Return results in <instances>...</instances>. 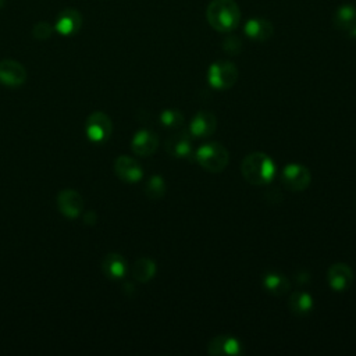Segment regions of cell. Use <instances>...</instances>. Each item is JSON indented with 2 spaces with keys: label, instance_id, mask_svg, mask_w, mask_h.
Masks as SVG:
<instances>
[{
  "label": "cell",
  "instance_id": "6da1fadb",
  "mask_svg": "<svg viewBox=\"0 0 356 356\" xmlns=\"http://www.w3.org/2000/svg\"><path fill=\"white\" fill-rule=\"evenodd\" d=\"M241 172L246 182L252 185H267L275 175V163L263 152H252L243 157Z\"/></svg>",
  "mask_w": 356,
  "mask_h": 356
},
{
  "label": "cell",
  "instance_id": "7a4b0ae2",
  "mask_svg": "<svg viewBox=\"0 0 356 356\" xmlns=\"http://www.w3.org/2000/svg\"><path fill=\"white\" fill-rule=\"evenodd\" d=\"M210 26L218 32L234 31L241 21V10L234 0H211L206 8Z\"/></svg>",
  "mask_w": 356,
  "mask_h": 356
},
{
  "label": "cell",
  "instance_id": "3957f363",
  "mask_svg": "<svg viewBox=\"0 0 356 356\" xmlns=\"http://www.w3.org/2000/svg\"><path fill=\"white\" fill-rule=\"evenodd\" d=\"M195 160L209 172H221L229 161V153L224 145L218 142H209L195 150Z\"/></svg>",
  "mask_w": 356,
  "mask_h": 356
},
{
  "label": "cell",
  "instance_id": "277c9868",
  "mask_svg": "<svg viewBox=\"0 0 356 356\" xmlns=\"http://www.w3.org/2000/svg\"><path fill=\"white\" fill-rule=\"evenodd\" d=\"M238 81V68L228 60L214 61L207 70V82L218 90L229 89Z\"/></svg>",
  "mask_w": 356,
  "mask_h": 356
},
{
  "label": "cell",
  "instance_id": "5b68a950",
  "mask_svg": "<svg viewBox=\"0 0 356 356\" xmlns=\"http://www.w3.org/2000/svg\"><path fill=\"white\" fill-rule=\"evenodd\" d=\"M312 181V174L309 168L299 163H289L282 168L281 182L292 192H302L309 188Z\"/></svg>",
  "mask_w": 356,
  "mask_h": 356
},
{
  "label": "cell",
  "instance_id": "8992f818",
  "mask_svg": "<svg viewBox=\"0 0 356 356\" xmlns=\"http://www.w3.org/2000/svg\"><path fill=\"white\" fill-rule=\"evenodd\" d=\"M86 136L93 142H102L111 135L113 124L110 117L103 111H93L85 124Z\"/></svg>",
  "mask_w": 356,
  "mask_h": 356
},
{
  "label": "cell",
  "instance_id": "52a82bcc",
  "mask_svg": "<svg viewBox=\"0 0 356 356\" xmlns=\"http://www.w3.org/2000/svg\"><path fill=\"white\" fill-rule=\"evenodd\" d=\"M207 353L211 356H238L243 353V346L235 337L217 335L207 343Z\"/></svg>",
  "mask_w": 356,
  "mask_h": 356
},
{
  "label": "cell",
  "instance_id": "ba28073f",
  "mask_svg": "<svg viewBox=\"0 0 356 356\" xmlns=\"http://www.w3.org/2000/svg\"><path fill=\"white\" fill-rule=\"evenodd\" d=\"M327 282L335 292L346 291L353 282V271L346 263H334L327 271Z\"/></svg>",
  "mask_w": 356,
  "mask_h": 356
},
{
  "label": "cell",
  "instance_id": "9c48e42d",
  "mask_svg": "<svg viewBox=\"0 0 356 356\" xmlns=\"http://www.w3.org/2000/svg\"><path fill=\"white\" fill-rule=\"evenodd\" d=\"M57 207L68 218H75L83 210V197L74 189H63L57 195Z\"/></svg>",
  "mask_w": 356,
  "mask_h": 356
},
{
  "label": "cell",
  "instance_id": "30bf717a",
  "mask_svg": "<svg viewBox=\"0 0 356 356\" xmlns=\"http://www.w3.org/2000/svg\"><path fill=\"white\" fill-rule=\"evenodd\" d=\"M217 129V117L207 110L197 111L189 124V134L195 138H206L214 134Z\"/></svg>",
  "mask_w": 356,
  "mask_h": 356
},
{
  "label": "cell",
  "instance_id": "8fae6325",
  "mask_svg": "<svg viewBox=\"0 0 356 356\" xmlns=\"http://www.w3.org/2000/svg\"><path fill=\"white\" fill-rule=\"evenodd\" d=\"M114 171L120 179L129 184L138 182L143 177L140 164L129 156H118L114 161Z\"/></svg>",
  "mask_w": 356,
  "mask_h": 356
},
{
  "label": "cell",
  "instance_id": "7c38bea8",
  "mask_svg": "<svg viewBox=\"0 0 356 356\" xmlns=\"http://www.w3.org/2000/svg\"><path fill=\"white\" fill-rule=\"evenodd\" d=\"M26 79L24 65L15 60L6 58L0 61V82L6 86H19Z\"/></svg>",
  "mask_w": 356,
  "mask_h": 356
},
{
  "label": "cell",
  "instance_id": "4fadbf2b",
  "mask_svg": "<svg viewBox=\"0 0 356 356\" xmlns=\"http://www.w3.org/2000/svg\"><path fill=\"white\" fill-rule=\"evenodd\" d=\"M159 147V138L150 129L138 131L131 140V149L136 156H152Z\"/></svg>",
  "mask_w": 356,
  "mask_h": 356
},
{
  "label": "cell",
  "instance_id": "5bb4252c",
  "mask_svg": "<svg viewBox=\"0 0 356 356\" xmlns=\"http://www.w3.org/2000/svg\"><path fill=\"white\" fill-rule=\"evenodd\" d=\"M189 132H177L165 142V150L175 159H188L195 152L192 149V139Z\"/></svg>",
  "mask_w": 356,
  "mask_h": 356
},
{
  "label": "cell",
  "instance_id": "9a60e30c",
  "mask_svg": "<svg viewBox=\"0 0 356 356\" xmlns=\"http://www.w3.org/2000/svg\"><path fill=\"white\" fill-rule=\"evenodd\" d=\"M243 31L249 39H252L254 42H266L273 36L274 26L266 18L254 17V18H250L246 21Z\"/></svg>",
  "mask_w": 356,
  "mask_h": 356
},
{
  "label": "cell",
  "instance_id": "2e32d148",
  "mask_svg": "<svg viewBox=\"0 0 356 356\" xmlns=\"http://www.w3.org/2000/svg\"><path fill=\"white\" fill-rule=\"evenodd\" d=\"M81 25H82L81 13L75 8H65L57 15L54 28L61 35H72L76 31H79Z\"/></svg>",
  "mask_w": 356,
  "mask_h": 356
},
{
  "label": "cell",
  "instance_id": "e0dca14e",
  "mask_svg": "<svg viewBox=\"0 0 356 356\" xmlns=\"http://www.w3.org/2000/svg\"><path fill=\"white\" fill-rule=\"evenodd\" d=\"M261 285L268 293L274 296H282L291 289L289 278L278 271L264 273L261 277Z\"/></svg>",
  "mask_w": 356,
  "mask_h": 356
},
{
  "label": "cell",
  "instance_id": "ac0fdd59",
  "mask_svg": "<svg viewBox=\"0 0 356 356\" xmlns=\"http://www.w3.org/2000/svg\"><path fill=\"white\" fill-rule=\"evenodd\" d=\"M128 266L125 259L118 253H108L102 260V271L110 280H120L127 274Z\"/></svg>",
  "mask_w": 356,
  "mask_h": 356
},
{
  "label": "cell",
  "instance_id": "d6986e66",
  "mask_svg": "<svg viewBox=\"0 0 356 356\" xmlns=\"http://www.w3.org/2000/svg\"><path fill=\"white\" fill-rule=\"evenodd\" d=\"M314 307V300L312 295L306 291H295L288 299V309L292 314L298 317L307 316Z\"/></svg>",
  "mask_w": 356,
  "mask_h": 356
},
{
  "label": "cell",
  "instance_id": "ffe728a7",
  "mask_svg": "<svg viewBox=\"0 0 356 356\" xmlns=\"http://www.w3.org/2000/svg\"><path fill=\"white\" fill-rule=\"evenodd\" d=\"M332 22L337 29L352 31L356 26V7L352 4L339 6L334 14Z\"/></svg>",
  "mask_w": 356,
  "mask_h": 356
},
{
  "label": "cell",
  "instance_id": "44dd1931",
  "mask_svg": "<svg viewBox=\"0 0 356 356\" xmlns=\"http://www.w3.org/2000/svg\"><path fill=\"white\" fill-rule=\"evenodd\" d=\"M157 271L156 263L149 257L138 259L132 266V277L139 282H149Z\"/></svg>",
  "mask_w": 356,
  "mask_h": 356
},
{
  "label": "cell",
  "instance_id": "7402d4cb",
  "mask_svg": "<svg viewBox=\"0 0 356 356\" xmlns=\"http://www.w3.org/2000/svg\"><path fill=\"white\" fill-rule=\"evenodd\" d=\"M165 181L161 175H152L145 185V193L152 200H159L165 193Z\"/></svg>",
  "mask_w": 356,
  "mask_h": 356
},
{
  "label": "cell",
  "instance_id": "603a6c76",
  "mask_svg": "<svg viewBox=\"0 0 356 356\" xmlns=\"http://www.w3.org/2000/svg\"><path fill=\"white\" fill-rule=\"evenodd\" d=\"M160 124L164 125L165 128H171V129H175V128H179L182 127L184 121H185V117L182 114V111L179 108H164L160 115Z\"/></svg>",
  "mask_w": 356,
  "mask_h": 356
},
{
  "label": "cell",
  "instance_id": "cb8c5ba5",
  "mask_svg": "<svg viewBox=\"0 0 356 356\" xmlns=\"http://www.w3.org/2000/svg\"><path fill=\"white\" fill-rule=\"evenodd\" d=\"M51 33H53V26L49 22H44V21L36 22L32 28V35L38 40L49 39L51 36Z\"/></svg>",
  "mask_w": 356,
  "mask_h": 356
},
{
  "label": "cell",
  "instance_id": "d4e9b609",
  "mask_svg": "<svg viewBox=\"0 0 356 356\" xmlns=\"http://www.w3.org/2000/svg\"><path fill=\"white\" fill-rule=\"evenodd\" d=\"M222 49L228 54H238L242 51V40L238 36H228L222 42Z\"/></svg>",
  "mask_w": 356,
  "mask_h": 356
},
{
  "label": "cell",
  "instance_id": "484cf974",
  "mask_svg": "<svg viewBox=\"0 0 356 356\" xmlns=\"http://www.w3.org/2000/svg\"><path fill=\"white\" fill-rule=\"evenodd\" d=\"M96 220H97V214L93 210H89L83 214V222L86 225H93L96 222Z\"/></svg>",
  "mask_w": 356,
  "mask_h": 356
},
{
  "label": "cell",
  "instance_id": "4316f807",
  "mask_svg": "<svg viewBox=\"0 0 356 356\" xmlns=\"http://www.w3.org/2000/svg\"><path fill=\"white\" fill-rule=\"evenodd\" d=\"M350 35H352L353 38H356V26H355V28L350 31Z\"/></svg>",
  "mask_w": 356,
  "mask_h": 356
},
{
  "label": "cell",
  "instance_id": "83f0119b",
  "mask_svg": "<svg viewBox=\"0 0 356 356\" xmlns=\"http://www.w3.org/2000/svg\"><path fill=\"white\" fill-rule=\"evenodd\" d=\"M1 4H3V0H0V6H1Z\"/></svg>",
  "mask_w": 356,
  "mask_h": 356
}]
</instances>
